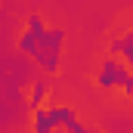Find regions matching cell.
<instances>
[{"mask_svg":"<svg viewBox=\"0 0 133 133\" xmlns=\"http://www.w3.org/2000/svg\"><path fill=\"white\" fill-rule=\"evenodd\" d=\"M40 99H43V84H37V90H34V108H37V105H40Z\"/></svg>","mask_w":133,"mask_h":133,"instance_id":"cell-2","label":"cell"},{"mask_svg":"<svg viewBox=\"0 0 133 133\" xmlns=\"http://www.w3.org/2000/svg\"><path fill=\"white\" fill-rule=\"evenodd\" d=\"M53 127H65V130H74V133L87 130V127L71 115V108H37L34 130H53Z\"/></svg>","mask_w":133,"mask_h":133,"instance_id":"cell-1","label":"cell"}]
</instances>
